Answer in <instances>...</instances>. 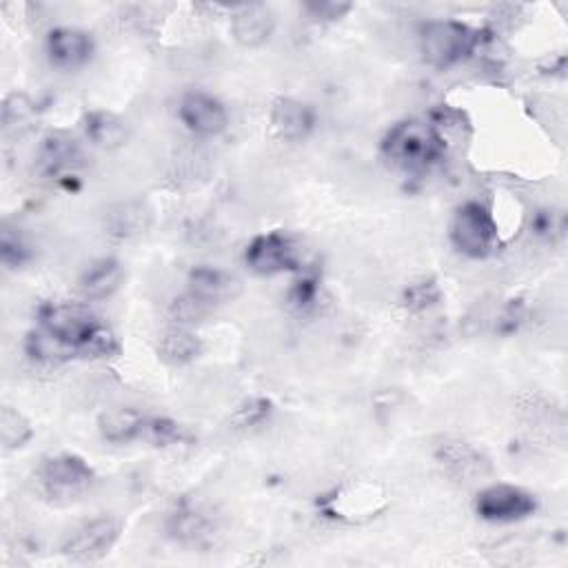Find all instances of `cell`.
<instances>
[{
    "mask_svg": "<svg viewBox=\"0 0 568 568\" xmlns=\"http://www.w3.org/2000/svg\"><path fill=\"white\" fill-rule=\"evenodd\" d=\"M38 328L55 339L67 357L104 359L120 351L115 333L89 308L71 302H47L38 308Z\"/></svg>",
    "mask_w": 568,
    "mask_h": 568,
    "instance_id": "6da1fadb",
    "label": "cell"
},
{
    "mask_svg": "<svg viewBox=\"0 0 568 568\" xmlns=\"http://www.w3.org/2000/svg\"><path fill=\"white\" fill-rule=\"evenodd\" d=\"M450 242L470 260L488 257L499 244V229L490 209L475 200L457 206L450 222Z\"/></svg>",
    "mask_w": 568,
    "mask_h": 568,
    "instance_id": "3957f363",
    "label": "cell"
},
{
    "mask_svg": "<svg viewBox=\"0 0 568 568\" xmlns=\"http://www.w3.org/2000/svg\"><path fill=\"white\" fill-rule=\"evenodd\" d=\"M273 413V404L266 397H248L244 399L235 413H233V424L240 428H251L264 424Z\"/></svg>",
    "mask_w": 568,
    "mask_h": 568,
    "instance_id": "484cf974",
    "label": "cell"
},
{
    "mask_svg": "<svg viewBox=\"0 0 568 568\" xmlns=\"http://www.w3.org/2000/svg\"><path fill=\"white\" fill-rule=\"evenodd\" d=\"M36 109L33 102L24 93H9L2 102V129L4 133L9 131H22L29 126L33 120Z\"/></svg>",
    "mask_w": 568,
    "mask_h": 568,
    "instance_id": "7402d4cb",
    "label": "cell"
},
{
    "mask_svg": "<svg viewBox=\"0 0 568 568\" xmlns=\"http://www.w3.org/2000/svg\"><path fill=\"white\" fill-rule=\"evenodd\" d=\"M444 135L424 120H402L382 140L384 158L404 173L430 171L444 158Z\"/></svg>",
    "mask_w": 568,
    "mask_h": 568,
    "instance_id": "7a4b0ae2",
    "label": "cell"
},
{
    "mask_svg": "<svg viewBox=\"0 0 568 568\" xmlns=\"http://www.w3.org/2000/svg\"><path fill=\"white\" fill-rule=\"evenodd\" d=\"M158 353L166 364L182 366L193 362L202 353V342L189 326L173 324L160 335Z\"/></svg>",
    "mask_w": 568,
    "mask_h": 568,
    "instance_id": "d6986e66",
    "label": "cell"
},
{
    "mask_svg": "<svg viewBox=\"0 0 568 568\" xmlns=\"http://www.w3.org/2000/svg\"><path fill=\"white\" fill-rule=\"evenodd\" d=\"M353 9L351 2H335V0H322V2H308L304 4V11L322 22H333L344 18Z\"/></svg>",
    "mask_w": 568,
    "mask_h": 568,
    "instance_id": "f546056e",
    "label": "cell"
},
{
    "mask_svg": "<svg viewBox=\"0 0 568 568\" xmlns=\"http://www.w3.org/2000/svg\"><path fill=\"white\" fill-rule=\"evenodd\" d=\"M124 282V266L115 257L93 260L78 277V291L87 300H106Z\"/></svg>",
    "mask_w": 568,
    "mask_h": 568,
    "instance_id": "2e32d148",
    "label": "cell"
},
{
    "mask_svg": "<svg viewBox=\"0 0 568 568\" xmlns=\"http://www.w3.org/2000/svg\"><path fill=\"white\" fill-rule=\"evenodd\" d=\"M231 36L244 49H257L266 44L275 29V16L266 4H242L231 16Z\"/></svg>",
    "mask_w": 568,
    "mask_h": 568,
    "instance_id": "4fadbf2b",
    "label": "cell"
},
{
    "mask_svg": "<svg viewBox=\"0 0 568 568\" xmlns=\"http://www.w3.org/2000/svg\"><path fill=\"white\" fill-rule=\"evenodd\" d=\"M36 162L40 173L44 175L71 178L75 166L82 162V151L71 135L62 131H51L42 138Z\"/></svg>",
    "mask_w": 568,
    "mask_h": 568,
    "instance_id": "9a60e30c",
    "label": "cell"
},
{
    "mask_svg": "<svg viewBox=\"0 0 568 568\" xmlns=\"http://www.w3.org/2000/svg\"><path fill=\"white\" fill-rule=\"evenodd\" d=\"M439 297H442V291L435 280H417L404 288L402 304L410 313H422V311H428L430 306H435L439 302Z\"/></svg>",
    "mask_w": 568,
    "mask_h": 568,
    "instance_id": "cb8c5ba5",
    "label": "cell"
},
{
    "mask_svg": "<svg viewBox=\"0 0 568 568\" xmlns=\"http://www.w3.org/2000/svg\"><path fill=\"white\" fill-rule=\"evenodd\" d=\"M435 459L448 475L464 481L484 477L490 470L484 453L464 439H442L435 446Z\"/></svg>",
    "mask_w": 568,
    "mask_h": 568,
    "instance_id": "7c38bea8",
    "label": "cell"
},
{
    "mask_svg": "<svg viewBox=\"0 0 568 568\" xmlns=\"http://www.w3.org/2000/svg\"><path fill=\"white\" fill-rule=\"evenodd\" d=\"M178 118L197 138H215L229 126L226 106L204 91L184 93L178 104Z\"/></svg>",
    "mask_w": 568,
    "mask_h": 568,
    "instance_id": "9c48e42d",
    "label": "cell"
},
{
    "mask_svg": "<svg viewBox=\"0 0 568 568\" xmlns=\"http://www.w3.org/2000/svg\"><path fill=\"white\" fill-rule=\"evenodd\" d=\"M82 129L87 140L100 149H118L126 140V126L122 118L104 109L89 111L82 120Z\"/></svg>",
    "mask_w": 568,
    "mask_h": 568,
    "instance_id": "ffe728a7",
    "label": "cell"
},
{
    "mask_svg": "<svg viewBox=\"0 0 568 568\" xmlns=\"http://www.w3.org/2000/svg\"><path fill=\"white\" fill-rule=\"evenodd\" d=\"M473 508L479 519L490 521V524H510V521H521L530 517L537 510V499L530 490L497 481L484 486L473 501Z\"/></svg>",
    "mask_w": 568,
    "mask_h": 568,
    "instance_id": "8992f818",
    "label": "cell"
},
{
    "mask_svg": "<svg viewBox=\"0 0 568 568\" xmlns=\"http://www.w3.org/2000/svg\"><path fill=\"white\" fill-rule=\"evenodd\" d=\"M40 490L53 501L80 499L95 481L93 468L75 453H55L42 459L36 470Z\"/></svg>",
    "mask_w": 568,
    "mask_h": 568,
    "instance_id": "277c9868",
    "label": "cell"
},
{
    "mask_svg": "<svg viewBox=\"0 0 568 568\" xmlns=\"http://www.w3.org/2000/svg\"><path fill=\"white\" fill-rule=\"evenodd\" d=\"M211 308H213L211 304H206L204 300H200L197 295H193L191 291H186V293H182L180 297H175V300L171 302V308H169V311H171V317H173L175 324H180V326H191V324L200 322Z\"/></svg>",
    "mask_w": 568,
    "mask_h": 568,
    "instance_id": "d4e9b609",
    "label": "cell"
},
{
    "mask_svg": "<svg viewBox=\"0 0 568 568\" xmlns=\"http://www.w3.org/2000/svg\"><path fill=\"white\" fill-rule=\"evenodd\" d=\"M144 428L146 417L131 406H113L98 417V433L109 444H129L144 437Z\"/></svg>",
    "mask_w": 568,
    "mask_h": 568,
    "instance_id": "ac0fdd59",
    "label": "cell"
},
{
    "mask_svg": "<svg viewBox=\"0 0 568 568\" xmlns=\"http://www.w3.org/2000/svg\"><path fill=\"white\" fill-rule=\"evenodd\" d=\"M33 437L31 422L13 406H2L0 410V442L7 450H18L27 446Z\"/></svg>",
    "mask_w": 568,
    "mask_h": 568,
    "instance_id": "44dd1931",
    "label": "cell"
},
{
    "mask_svg": "<svg viewBox=\"0 0 568 568\" xmlns=\"http://www.w3.org/2000/svg\"><path fill=\"white\" fill-rule=\"evenodd\" d=\"M244 264L257 275H277L297 271L300 251L284 231H266L255 235L244 248Z\"/></svg>",
    "mask_w": 568,
    "mask_h": 568,
    "instance_id": "52a82bcc",
    "label": "cell"
},
{
    "mask_svg": "<svg viewBox=\"0 0 568 568\" xmlns=\"http://www.w3.org/2000/svg\"><path fill=\"white\" fill-rule=\"evenodd\" d=\"M479 44V33L457 20H430L422 27L419 47L424 60L433 67L446 69L462 62Z\"/></svg>",
    "mask_w": 568,
    "mask_h": 568,
    "instance_id": "5b68a950",
    "label": "cell"
},
{
    "mask_svg": "<svg viewBox=\"0 0 568 568\" xmlns=\"http://www.w3.org/2000/svg\"><path fill=\"white\" fill-rule=\"evenodd\" d=\"M144 437L155 446H178L189 439V433L171 417H146Z\"/></svg>",
    "mask_w": 568,
    "mask_h": 568,
    "instance_id": "603a6c76",
    "label": "cell"
},
{
    "mask_svg": "<svg viewBox=\"0 0 568 568\" xmlns=\"http://www.w3.org/2000/svg\"><path fill=\"white\" fill-rule=\"evenodd\" d=\"M315 111L297 98H280L271 109V129L280 140L302 142L315 129Z\"/></svg>",
    "mask_w": 568,
    "mask_h": 568,
    "instance_id": "5bb4252c",
    "label": "cell"
},
{
    "mask_svg": "<svg viewBox=\"0 0 568 568\" xmlns=\"http://www.w3.org/2000/svg\"><path fill=\"white\" fill-rule=\"evenodd\" d=\"M186 291H191L193 295H197L206 304L215 306V304L233 300L240 293V282L231 273H226L217 266L200 264V266L191 268Z\"/></svg>",
    "mask_w": 568,
    "mask_h": 568,
    "instance_id": "e0dca14e",
    "label": "cell"
},
{
    "mask_svg": "<svg viewBox=\"0 0 568 568\" xmlns=\"http://www.w3.org/2000/svg\"><path fill=\"white\" fill-rule=\"evenodd\" d=\"M29 257H31L29 244L18 233L4 229L2 235H0V260H2V264L7 268H18L24 262H29Z\"/></svg>",
    "mask_w": 568,
    "mask_h": 568,
    "instance_id": "f1b7e54d",
    "label": "cell"
},
{
    "mask_svg": "<svg viewBox=\"0 0 568 568\" xmlns=\"http://www.w3.org/2000/svg\"><path fill=\"white\" fill-rule=\"evenodd\" d=\"M111 233H118L120 237H131L138 235L146 229V213L142 206L135 204H122L118 213L111 217Z\"/></svg>",
    "mask_w": 568,
    "mask_h": 568,
    "instance_id": "4316f807",
    "label": "cell"
},
{
    "mask_svg": "<svg viewBox=\"0 0 568 568\" xmlns=\"http://www.w3.org/2000/svg\"><path fill=\"white\" fill-rule=\"evenodd\" d=\"M521 317H524V304H521V300H513V302L504 308V313H501V317H499V328H501L504 333H510V331H515V328L519 326Z\"/></svg>",
    "mask_w": 568,
    "mask_h": 568,
    "instance_id": "4dcf8cb0",
    "label": "cell"
},
{
    "mask_svg": "<svg viewBox=\"0 0 568 568\" xmlns=\"http://www.w3.org/2000/svg\"><path fill=\"white\" fill-rule=\"evenodd\" d=\"M44 53L58 69H80L95 53V42L89 31L78 27H53L44 38Z\"/></svg>",
    "mask_w": 568,
    "mask_h": 568,
    "instance_id": "30bf717a",
    "label": "cell"
},
{
    "mask_svg": "<svg viewBox=\"0 0 568 568\" xmlns=\"http://www.w3.org/2000/svg\"><path fill=\"white\" fill-rule=\"evenodd\" d=\"M120 521L113 515H95L71 530L62 544V552L73 561H98L115 546Z\"/></svg>",
    "mask_w": 568,
    "mask_h": 568,
    "instance_id": "ba28073f",
    "label": "cell"
},
{
    "mask_svg": "<svg viewBox=\"0 0 568 568\" xmlns=\"http://www.w3.org/2000/svg\"><path fill=\"white\" fill-rule=\"evenodd\" d=\"M317 297H320V282L315 275H302L300 280L293 282L288 291V304L300 313L315 308Z\"/></svg>",
    "mask_w": 568,
    "mask_h": 568,
    "instance_id": "83f0119b",
    "label": "cell"
},
{
    "mask_svg": "<svg viewBox=\"0 0 568 568\" xmlns=\"http://www.w3.org/2000/svg\"><path fill=\"white\" fill-rule=\"evenodd\" d=\"M166 532L184 546H202L215 535V519L197 501H180L166 517Z\"/></svg>",
    "mask_w": 568,
    "mask_h": 568,
    "instance_id": "8fae6325",
    "label": "cell"
}]
</instances>
